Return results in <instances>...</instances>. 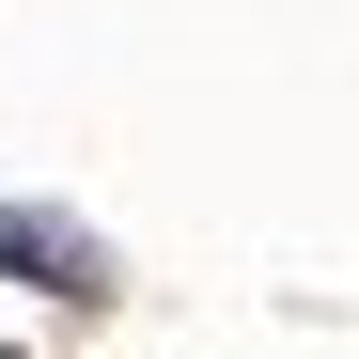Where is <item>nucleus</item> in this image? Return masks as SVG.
<instances>
[{
	"label": "nucleus",
	"mask_w": 359,
	"mask_h": 359,
	"mask_svg": "<svg viewBox=\"0 0 359 359\" xmlns=\"http://www.w3.org/2000/svg\"><path fill=\"white\" fill-rule=\"evenodd\" d=\"M0 266L47 281V297H109V250H94L79 219H47V203H0Z\"/></svg>",
	"instance_id": "nucleus-1"
},
{
	"label": "nucleus",
	"mask_w": 359,
	"mask_h": 359,
	"mask_svg": "<svg viewBox=\"0 0 359 359\" xmlns=\"http://www.w3.org/2000/svg\"><path fill=\"white\" fill-rule=\"evenodd\" d=\"M0 359H16V344H0Z\"/></svg>",
	"instance_id": "nucleus-2"
}]
</instances>
